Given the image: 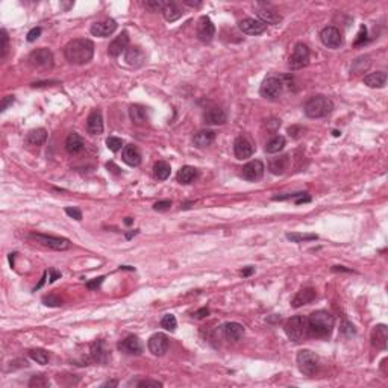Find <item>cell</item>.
<instances>
[{
    "instance_id": "816d5d0a",
    "label": "cell",
    "mask_w": 388,
    "mask_h": 388,
    "mask_svg": "<svg viewBox=\"0 0 388 388\" xmlns=\"http://www.w3.org/2000/svg\"><path fill=\"white\" fill-rule=\"evenodd\" d=\"M40 35H41V28H34V29H31L29 34H28V41L32 43V41H35Z\"/></svg>"
},
{
    "instance_id": "74e56055",
    "label": "cell",
    "mask_w": 388,
    "mask_h": 388,
    "mask_svg": "<svg viewBox=\"0 0 388 388\" xmlns=\"http://www.w3.org/2000/svg\"><path fill=\"white\" fill-rule=\"evenodd\" d=\"M29 356L35 362L41 364V366H44V364L49 362V353L45 350H43V349H32V350H29Z\"/></svg>"
},
{
    "instance_id": "7bdbcfd3",
    "label": "cell",
    "mask_w": 388,
    "mask_h": 388,
    "mask_svg": "<svg viewBox=\"0 0 388 388\" xmlns=\"http://www.w3.org/2000/svg\"><path fill=\"white\" fill-rule=\"evenodd\" d=\"M0 35H2V37H0V40H2V47H0V49H2V52H0V58L3 59V58L6 56V53H8V43H9V38H8V34H6L5 29L0 31Z\"/></svg>"
},
{
    "instance_id": "e575fe53",
    "label": "cell",
    "mask_w": 388,
    "mask_h": 388,
    "mask_svg": "<svg viewBox=\"0 0 388 388\" xmlns=\"http://www.w3.org/2000/svg\"><path fill=\"white\" fill-rule=\"evenodd\" d=\"M163 14H164V18L167 21H176L177 18L182 17V11L177 8V5L174 2H166Z\"/></svg>"
},
{
    "instance_id": "8992f818",
    "label": "cell",
    "mask_w": 388,
    "mask_h": 388,
    "mask_svg": "<svg viewBox=\"0 0 388 388\" xmlns=\"http://www.w3.org/2000/svg\"><path fill=\"white\" fill-rule=\"evenodd\" d=\"M29 238L37 241L38 244L49 247L53 250H67L70 249V241L67 238H61V237H52V235H45V234H29Z\"/></svg>"
},
{
    "instance_id": "91938a15",
    "label": "cell",
    "mask_w": 388,
    "mask_h": 388,
    "mask_svg": "<svg viewBox=\"0 0 388 388\" xmlns=\"http://www.w3.org/2000/svg\"><path fill=\"white\" fill-rule=\"evenodd\" d=\"M106 167H108V169H112L111 172H114V173H119V167H117V166H114V163H108Z\"/></svg>"
},
{
    "instance_id": "cb8c5ba5",
    "label": "cell",
    "mask_w": 388,
    "mask_h": 388,
    "mask_svg": "<svg viewBox=\"0 0 388 388\" xmlns=\"http://www.w3.org/2000/svg\"><path fill=\"white\" fill-rule=\"evenodd\" d=\"M122 159H123V163H126L128 166L136 167V166L141 164V153H140V150L136 149L133 144H128V146H125V149H123Z\"/></svg>"
},
{
    "instance_id": "8fae6325",
    "label": "cell",
    "mask_w": 388,
    "mask_h": 388,
    "mask_svg": "<svg viewBox=\"0 0 388 388\" xmlns=\"http://www.w3.org/2000/svg\"><path fill=\"white\" fill-rule=\"evenodd\" d=\"M149 350L155 356H163L169 350V337L166 334H153L149 338Z\"/></svg>"
},
{
    "instance_id": "d6a6232c",
    "label": "cell",
    "mask_w": 388,
    "mask_h": 388,
    "mask_svg": "<svg viewBox=\"0 0 388 388\" xmlns=\"http://www.w3.org/2000/svg\"><path fill=\"white\" fill-rule=\"evenodd\" d=\"M364 84L370 88H384L387 84V75L384 72H376V73H370L364 78Z\"/></svg>"
},
{
    "instance_id": "ffe728a7",
    "label": "cell",
    "mask_w": 388,
    "mask_h": 388,
    "mask_svg": "<svg viewBox=\"0 0 388 388\" xmlns=\"http://www.w3.org/2000/svg\"><path fill=\"white\" fill-rule=\"evenodd\" d=\"M234 153L238 159H247L254 153V146L244 136H238L234 143Z\"/></svg>"
},
{
    "instance_id": "30bf717a",
    "label": "cell",
    "mask_w": 388,
    "mask_h": 388,
    "mask_svg": "<svg viewBox=\"0 0 388 388\" xmlns=\"http://www.w3.org/2000/svg\"><path fill=\"white\" fill-rule=\"evenodd\" d=\"M29 64L37 68H49L53 64V55L49 49H37L29 55Z\"/></svg>"
},
{
    "instance_id": "ee69618b",
    "label": "cell",
    "mask_w": 388,
    "mask_h": 388,
    "mask_svg": "<svg viewBox=\"0 0 388 388\" xmlns=\"http://www.w3.org/2000/svg\"><path fill=\"white\" fill-rule=\"evenodd\" d=\"M49 381L45 379L44 376H32V379L29 381V387H47Z\"/></svg>"
},
{
    "instance_id": "be15d7a7",
    "label": "cell",
    "mask_w": 388,
    "mask_h": 388,
    "mask_svg": "<svg viewBox=\"0 0 388 388\" xmlns=\"http://www.w3.org/2000/svg\"><path fill=\"white\" fill-rule=\"evenodd\" d=\"M132 221H133V220H132L130 217H128V218L125 220V223H126V224H132Z\"/></svg>"
},
{
    "instance_id": "1f68e13d",
    "label": "cell",
    "mask_w": 388,
    "mask_h": 388,
    "mask_svg": "<svg viewBox=\"0 0 388 388\" xmlns=\"http://www.w3.org/2000/svg\"><path fill=\"white\" fill-rule=\"evenodd\" d=\"M91 356H93V359L97 361V362H106L108 361L109 353L105 347V341L99 340L93 346H91Z\"/></svg>"
},
{
    "instance_id": "83f0119b",
    "label": "cell",
    "mask_w": 388,
    "mask_h": 388,
    "mask_svg": "<svg viewBox=\"0 0 388 388\" xmlns=\"http://www.w3.org/2000/svg\"><path fill=\"white\" fill-rule=\"evenodd\" d=\"M258 18L259 21L265 23V25H276L282 20V15L279 12H276L275 9H270V8H261L258 9Z\"/></svg>"
},
{
    "instance_id": "d6986e66",
    "label": "cell",
    "mask_w": 388,
    "mask_h": 388,
    "mask_svg": "<svg viewBox=\"0 0 388 388\" xmlns=\"http://www.w3.org/2000/svg\"><path fill=\"white\" fill-rule=\"evenodd\" d=\"M119 349L128 355H140L143 352V346L140 343V340L133 335H129L125 340H122V343H119Z\"/></svg>"
},
{
    "instance_id": "d590c367",
    "label": "cell",
    "mask_w": 388,
    "mask_h": 388,
    "mask_svg": "<svg viewBox=\"0 0 388 388\" xmlns=\"http://www.w3.org/2000/svg\"><path fill=\"white\" fill-rule=\"evenodd\" d=\"M285 147V138L281 135L273 136V138L265 144V152L267 153H278Z\"/></svg>"
},
{
    "instance_id": "836d02e7",
    "label": "cell",
    "mask_w": 388,
    "mask_h": 388,
    "mask_svg": "<svg viewBox=\"0 0 388 388\" xmlns=\"http://www.w3.org/2000/svg\"><path fill=\"white\" fill-rule=\"evenodd\" d=\"M197 169L191 167V166H184L179 172H177V182L180 184H191V182L197 177Z\"/></svg>"
},
{
    "instance_id": "e7e4bbea",
    "label": "cell",
    "mask_w": 388,
    "mask_h": 388,
    "mask_svg": "<svg viewBox=\"0 0 388 388\" xmlns=\"http://www.w3.org/2000/svg\"><path fill=\"white\" fill-rule=\"evenodd\" d=\"M135 234H136V231H133V232H129V234L126 235V238H132V237H133Z\"/></svg>"
},
{
    "instance_id": "f35d334b",
    "label": "cell",
    "mask_w": 388,
    "mask_h": 388,
    "mask_svg": "<svg viewBox=\"0 0 388 388\" xmlns=\"http://www.w3.org/2000/svg\"><path fill=\"white\" fill-rule=\"evenodd\" d=\"M161 326L166 329V331H170L173 332L177 326V322H176V317L173 314H166L163 317V320H161Z\"/></svg>"
},
{
    "instance_id": "9a60e30c",
    "label": "cell",
    "mask_w": 388,
    "mask_h": 388,
    "mask_svg": "<svg viewBox=\"0 0 388 388\" xmlns=\"http://www.w3.org/2000/svg\"><path fill=\"white\" fill-rule=\"evenodd\" d=\"M117 29V23L116 20H112V18H106L103 21H99V23H94L93 26H91V34H93L94 37H109L112 35L114 32H116Z\"/></svg>"
},
{
    "instance_id": "6da1fadb",
    "label": "cell",
    "mask_w": 388,
    "mask_h": 388,
    "mask_svg": "<svg viewBox=\"0 0 388 388\" xmlns=\"http://www.w3.org/2000/svg\"><path fill=\"white\" fill-rule=\"evenodd\" d=\"M64 55L65 59L75 64V65H84L86 62H89L93 59L94 55V44L91 40L86 38H78V40H72L65 45L64 49Z\"/></svg>"
},
{
    "instance_id": "7c38bea8",
    "label": "cell",
    "mask_w": 388,
    "mask_h": 388,
    "mask_svg": "<svg viewBox=\"0 0 388 388\" xmlns=\"http://www.w3.org/2000/svg\"><path fill=\"white\" fill-rule=\"evenodd\" d=\"M264 164L259 161V159H255V161H250L247 163L243 169H241V176L246 179V180H250V182H257L259 180L262 176H264Z\"/></svg>"
},
{
    "instance_id": "ab89813d",
    "label": "cell",
    "mask_w": 388,
    "mask_h": 388,
    "mask_svg": "<svg viewBox=\"0 0 388 388\" xmlns=\"http://www.w3.org/2000/svg\"><path fill=\"white\" fill-rule=\"evenodd\" d=\"M287 238L294 243H301V241H312L317 240L318 237L315 234H287Z\"/></svg>"
},
{
    "instance_id": "7a4b0ae2",
    "label": "cell",
    "mask_w": 388,
    "mask_h": 388,
    "mask_svg": "<svg viewBox=\"0 0 388 388\" xmlns=\"http://www.w3.org/2000/svg\"><path fill=\"white\" fill-rule=\"evenodd\" d=\"M306 320H308V335L311 337H328L335 326L334 315L323 309L312 312Z\"/></svg>"
},
{
    "instance_id": "7dc6e473",
    "label": "cell",
    "mask_w": 388,
    "mask_h": 388,
    "mask_svg": "<svg viewBox=\"0 0 388 388\" xmlns=\"http://www.w3.org/2000/svg\"><path fill=\"white\" fill-rule=\"evenodd\" d=\"M341 334H343V335H347V337H352V335H355L353 325H352V323H349V322H343V326H341Z\"/></svg>"
},
{
    "instance_id": "bcb514c9",
    "label": "cell",
    "mask_w": 388,
    "mask_h": 388,
    "mask_svg": "<svg viewBox=\"0 0 388 388\" xmlns=\"http://www.w3.org/2000/svg\"><path fill=\"white\" fill-rule=\"evenodd\" d=\"M172 207V202L170 200H159L153 205V210L155 211H167L169 208Z\"/></svg>"
},
{
    "instance_id": "f546056e",
    "label": "cell",
    "mask_w": 388,
    "mask_h": 388,
    "mask_svg": "<svg viewBox=\"0 0 388 388\" xmlns=\"http://www.w3.org/2000/svg\"><path fill=\"white\" fill-rule=\"evenodd\" d=\"M216 140V133L213 130H200L194 135V144L200 149H205V147H208L214 143Z\"/></svg>"
},
{
    "instance_id": "4316f807",
    "label": "cell",
    "mask_w": 388,
    "mask_h": 388,
    "mask_svg": "<svg viewBox=\"0 0 388 388\" xmlns=\"http://www.w3.org/2000/svg\"><path fill=\"white\" fill-rule=\"evenodd\" d=\"M84 146H85L84 138H82L79 133L72 132L70 135L67 136V140H65V149H67L68 153L76 155V153H79V152L84 150Z\"/></svg>"
},
{
    "instance_id": "f5cc1de1",
    "label": "cell",
    "mask_w": 388,
    "mask_h": 388,
    "mask_svg": "<svg viewBox=\"0 0 388 388\" xmlns=\"http://www.w3.org/2000/svg\"><path fill=\"white\" fill-rule=\"evenodd\" d=\"M138 387H163L161 382L158 381H150V379H146V381H141L138 382Z\"/></svg>"
},
{
    "instance_id": "44dd1931",
    "label": "cell",
    "mask_w": 388,
    "mask_h": 388,
    "mask_svg": "<svg viewBox=\"0 0 388 388\" xmlns=\"http://www.w3.org/2000/svg\"><path fill=\"white\" fill-rule=\"evenodd\" d=\"M315 298H317V293H315L314 288H303V290H301V291L293 298L291 306H293V308H301V306H303V305L311 303Z\"/></svg>"
},
{
    "instance_id": "5b68a950",
    "label": "cell",
    "mask_w": 388,
    "mask_h": 388,
    "mask_svg": "<svg viewBox=\"0 0 388 388\" xmlns=\"http://www.w3.org/2000/svg\"><path fill=\"white\" fill-rule=\"evenodd\" d=\"M296 361H298L299 370L306 376H312L318 369V356L309 349L299 350L298 356H296Z\"/></svg>"
},
{
    "instance_id": "277c9868",
    "label": "cell",
    "mask_w": 388,
    "mask_h": 388,
    "mask_svg": "<svg viewBox=\"0 0 388 388\" xmlns=\"http://www.w3.org/2000/svg\"><path fill=\"white\" fill-rule=\"evenodd\" d=\"M285 334L293 341H302L308 335V320L303 315H294L285 322L284 325Z\"/></svg>"
},
{
    "instance_id": "94428289",
    "label": "cell",
    "mask_w": 388,
    "mask_h": 388,
    "mask_svg": "<svg viewBox=\"0 0 388 388\" xmlns=\"http://www.w3.org/2000/svg\"><path fill=\"white\" fill-rule=\"evenodd\" d=\"M184 3L188 5V6H200L202 2H190V0H184Z\"/></svg>"
},
{
    "instance_id": "f6af8a7d",
    "label": "cell",
    "mask_w": 388,
    "mask_h": 388,
    "mask_svg": "<svg viewBox=\"0 0 388 388\" xmlns=\"http://www.w3.org/2000/svg\"><path fill=\"white\" fill-rule=\"evenodd\" d=\"M43 302H44V305H47V306H61L62 305L61 299L56 298V296H53V294L47 296V298H44Z\"/></svg>"
},
{
    "instance_id": "4fadbf2b",
    "label": "cell",
    "mask_w": 388,
    "mask_h": 388,
    "mask_svg": "<svg viewBox=\"0 0 388 388\" xmlns=\"http://www.w3.org/2000/svg\"><path fill=\"white\" fill-rule=\"evenodd\" d=\"M320 40L322 43L329 49H338L341 44H343V37H341V32L334 28V26H328L320 32Z\"/></svg>"
},
{
    "instance_id": "52a82bcc",
    "label": "cell",
    "mask_w": 388,
    "mask_h": 388,
    "mask_svg": "<svg viewBox=\"0 0 388 388\" xmlns=\"http://www.w3.org/2000/svg\"><path fill=\"white\" fill-rule=\"evenodd\" d=\"M309 64V49L303 43H298L294 45V50L290 56V68L291 70H301Z\"/></svg>"
},
{
    "instance_id": "9c48e42d",
    "label": "cell",
    "mask_w": 388,
    "mask_h": 388,
    "mask_svg": "<svg viewBox=\"0 0 388 388\" xmlns=\"http://www.w3.org/2000/svg\"><path fill=\"white\" fill-rule=\"evenodd\" d=\"M196 35L202 43H210L213 41L214 35H216V26L214 23L211 21L210 17L203 15L199 18L197 21V28H196Z\"/></svg>"
},
{
    "instance_id": "c3c4849f",
    "label": "cell",
    "mask_w": 388,
    "mask_h": 388,
    "mask_svg": "<svg viewBox=\"0 0 388 388\" xmlns=\"http://www.w3.org/2000/svg\"><path fill=\"white\" fill-rule=\"evenodd\" d=\"M303 132H305V129H303L302 126H291V128L288 129V133L293 136V138H301Z\"/></svg>"
},
{
    "instance_id": "6125c7cd",
    "label": "cell",
    "mask_w": 388,
    "mask_h": 388,
    "mask_svg": "<svg viewBox=\"0 0 388 388\" xmlns=\"http://www.w3.org/2000/svg\"><path fill=\"white\" fill-rule=\"evenodd\" d=\"M117 385H119L117 381H108V382H105L102 387H117Z\"/></svg>"
},
{
    "instance_id": "5bb4252c",
    "label": "cell",
    "mask_w": 388,
    "mask_h": 388,
    "mask_svg": "<svg viewBox=\"0 0 388 388\" xmlns=\"http://www.w3.org/2000/svg\"><path fill=\"white\" fill-rule=\"evenodd\" d=\"M240 29L246 35H261L267 31V25L257 18H244L240 21Z\"/></svg>"
},
{
    "instance_id": "680465c9",
    "label": "cell",
    "mask_w": 388,
    "mask_h": 388,
    "mask_svg": "<svg viewBox=\"0 0 388 388\" xmlns=\"http://www.w3.org/2000/svg\"><path fill=\"white\" fill-rule=\"evenodd\" d=\"M254 271H255V268H254V267H247V268H244V270L241 271V275H243V276H250Z\"/></svg>"
},
{
    "instance_id": "4dcf8cb0",
    "label": "cell",
    "mask_w": 388,
    "mask_h": 388,
    "mask_svg": "<svg viewBox=\"0 0 388 388\" xmlns=\"http://www.w3.org/2000/svg\"><path fill=\"white\" fill-rule=\"evenodd\" d=\"M129 116H130L132 123H135V125H146V122H147V111L141 105H132L129 108Z\"/></svg>"
},
{
    "instance_id": "681fc988",
    "label": "cell",
    "mask_w": 388,
    "mask_h": 388,
    "mask_svg": "<svg viewBox=\"0 0 388 388\" xmlns=\"http://www.w3.org/2000/svg\"><path fill=\"white\" fill-rule=\"evenodd\" d=\"M65 214L67 216H70L72 218H75V220H82V213L79 211V210H76V208H65Z\"/></svg>"
},
{
    "instance_id": "6f0895ef",
    "label": "cell",
    "mask_w": 388,
    "mask_h": 388,
    "mask_svg": "<svg viewBox=\"0 0 388 388\" xmlns=\"http://www.w3.org/2000/svg\"><path fill=\"white\" fill-rule=\"evenodd\" d=\"M49 273H50L49 282H55V281L61 276V273H59V271H55V270H49Z\"/></svg>"
},
{
    "instance_id": "484cf974",
    "label": "cell",
    "mask_w": 388,
    "mask_h": 388,
    "mask_svg": "<svg viewBox=\"0 0 388 388\" xmlns=\"http://www.w3.org/2000/svg\"><path fill=\"white\" fill-rule=\"evenodd\" d=\"M290 167V156L288 155H281L278 158L270 159L268 169L273 174H284Z\"/></svg>"
},
{
    "instance_id": "e0dca14e",
    "label": "cell",
    "mask_w": 388,
    "mask_h": 388,
    "mask_svg": "<svg viewBox=\"0 0 388 388\" xmlns=\"http://www.w3.org/2000/svg\"><path fill=\"white\" fill-rule=\"evenodd\" d=\"M128 44H129V37L126 32H122L116 40H112L111 44H109V47H108V53L111 56H120L123 52L128 50Z\"/></svg>"
},
{
    "instance_id": "3957f363",
    "label": "cell",
    "mask_w": 388,
    "mask_h": 388,
    "mask_svg": "<svg viewBox=\"0 0 388 388\" xmlns=\"http://www.w3.org/2000/svg\"><path fill=\"white\" fill-rule=\"evenodd\" d=\"M334 103L326 96H314L305 103V114L309 119H322L331 114Z\"/></svg>"
},
{
    "instance_id": "9f6ffc18",
    "label": "cell",
    "mask_w": 388,
    "mask_h": 388,
    "mask_svg": "<svg viewBox=\"0 0 388 388\" xmlns=\"http://www.w3.org/2000/svg\"><path fill=\"white\" fill-rule=\"evenodd\" d=\"M11 103H14V96H8V97H5V100L2 102V111H5V109L8 108V105H11Z\"/></svg>"
},
{
    "instance_id": "d4e9b609",
    "label": "cell",
    "mask_w": 388,
    "mask_h": 388,
    "mask_svg": "<svg viewBox=\"0 0 388 388\" xmlns=\"http://www.w3.org/2000/svg\"><path fill=\"white\" fill-rule=\"evenodd\" d=\"M125 58H126V62L130 67H141L144 64V61H146V55H144L143 49L138 47V45L128 47V50L125 53Z\"/></svg>"
},
{
    "instance_id": "7402d4cb",
    "label": "cell",
    "mask_w": 388,
    "mask_h": 388,
    "mask_svg": "<svg viewBox=\"0 0 388 388\" xmlns=\"http://www.w3.org/2000/svg\"><path fill=\"white\" fill-rule=\"evenodd\" d=\"M205 123L207 125H211V126H218V125H224L226 120H227V116L226 112L221 109V108H210L207 112H205Z\"/></svg>"
},
{
    "instance_id": "2e32d148",
    "label": "cell",
    "mask_w": 388,
    "mask_h": 388,
    "mask_svg": "<svg viewBox=\"0 0 388 388\" xmlns=\"http://www.w3.org/2000/svg\"><path fill=\"white\" fill-rule=\"evenodd\" d=\"M221 332H223L224 340L235 343V341H238L244 335V328H243V325H240L237 322H229V323L223 325Z\"/></svg>"
},
{
    "instance_id": "db71d44e",
    "label": "cell",
    "mask_w": 388,
    "mask_h": 388,
    "mask_svg": "<svg viewBox=\"0 0 388 388\" xmlns=\"http://www.w3.org/2000/svg\"><path fill=\"white\" fill-rule=\"evenodd\" d=\"M366 35H367V31H366V28L362 26V28H361V32L358 34V40L355 41V44H356V45H359V44H362V41L366 43V40H367V38H366Z\"/></svg>"
},
{
    "instance_id": "ba28073f",
    "label": "cell",
    "mask_w": 388,
    "mask_h": 388,
    "mask_svg": "<svg viewBox=\"0 0 388 388\" xmlns=\"http://www.w3.org/2000/svg\"><path fill=\"white\" fill-rule=\"evenodd\" d=\"M284 91V82L282 79L276 78V76H271V78H267L261 88H259V94L265 99H276L282 94Z\"/></svg>"
},
{
    "instance_id": "11a10c76",
    "label": "cell",
    "mask_w": 388,
    "mask_h": 388,
    "mask_svg": "<svg viewBox=\"0 0 388 388\" xmlns=\"http://www.w3.org/2000/svg\"><path fill=\"white\" fill-rule=\"evenodd\" d=\"M208 314H210V309H208V308H202V309L196 311V312L193 314V317H194V318H203V317H207Z\"/></svg>"
},
{
    "instance_id": "f907efd6",
    "label": "cell",
    "mask_w": 388,
    "mask_h": 388,
    "mask_svg": "<svg viewBox=\"0 0 388 388\" xmlns=\"http://www.w3.org/2000/svg\"><path fill=\"white\" fill-rule=\"evenodd\" d=\"M103 276H99V278H96V279H93V281H88L86 282V288H89V290H96V288H99L100 285H102V282H103Z\"/></svg>"
},
{
    "instance_id": "ac0fdd59",
    "label": "cell",
    "mask_w": 388,
    "mask_h": 388,
    "mask_svg": "<svg viewBox=\"0 0 388 388\" xmlns=\"http://www.w3.org/2000/svg\"><path fill=\"white\" fill-rule=\"evenodd\" d=\"M86 129H88V133H91V135H100L103 132V117L99 109H94L88 116Z\"/></svg>"
},
{
    "instance_id": "b9f144b4",
    "label": "cell",
    "mask_w": 388,
    "mask_h": 388,
    "mask_svg": "<svg viewBox=\"0 0 388 388\" xmlns=\"http://www.w3.org/2000/svg\"><path fill=\"white\" fill-rule=\"evenodd\" d=\"M143 5H144L149 11L158 12V11H163V9H164L166 2H163V0H147V2H144Z\"/></svg>"
},
{
    "instance_id": "60d3db41",
    "label": "cell",
    "mask_w": 388,
    "mask_h": 388,
    "mask_svg": "<svg viewBox=\"0 0 388 388\" xmlns=\"http://www.w3.org/2000/svg\"><path fill=\"white\" fill-rule=\"evenodd\" d=\"M106 146L111 152H119L123 147V140L117 138V136H109L106 138Z\"/></svg>"
},
{
    "instance_id": "603a6c76",
    "label": "cell",
    "mask_w": 388,
    "mask_h": 388,
    "mask_svg": "<svg viewBox=\"0 0 388 388\" xmlns=\"http://www.w3.org/2000/svg\"><path fill=\"white\" fill-rule=\"evenodd\" d=\"M387 341H388V328L385 325H378L372 331V345L381 350H385Z\"/></svg>"
},
{
    "instance_id": "8d00e7d4",
    "label": "cell",
    "mask_w": 388,
    "mask_h": 388,
    "mask_svg": "<svg viewBox=\"0 0 388 388\" xmlns=\"http://www.w3.org/2000/svg\"><path fill=\"white\" fill-rule=\"evenodd\" d=\"M170 172H172L170 166L167 163H164V161L156 163L155 167H153V174H155V177L158 180H166L170 176Z\"/></svg>"
},
{
    "instance_id": "f1b7e54d",
    "label": "cell",
    "mask_w": 388,
    "mask_h": 388,
    "mask_svg": "<svg viewBox=\"0 0 388 388\" xmlns=\"http://www.w3.org/2000/svg\"><path fill=\"white\" fill-rule=\"evenodd\" d=\"M45 140H47V130L40 128V129H34L28 133L26 136V141L29 146H34V147H40L45 143Z\"/></svg>"
}]
</instances>
